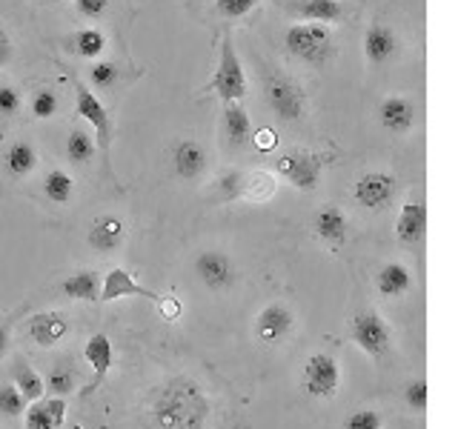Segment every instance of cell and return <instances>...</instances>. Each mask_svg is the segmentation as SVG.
Segmentation results:
<instances>
[{"label":"cell","mask_w":458,"mask_h":429,"mask_svg":"<svg viewBox=\"0 0 458 429\" xmlns=\"http://www.w3.org/2000/svg\"><path fill=\"white\" fill-rule=\"evenodd\" d=\"M149 412L157 429H207L212 418V400L198 381L175 375L157 386Z\"/></svg>","instance_id":"obj_1"},{"label":"cell","mask_w":458,"mask_h":429,"mask_svg":"<svg viewBox=\"0 0 458 429\" xmlns=\"http://www.w3.org/2000/svg\"><path fill=\"white\" fill-rule=\"evenodd\" d=\"M284 46L293 57H298L301 63L324 66V63H329V57H333V52H335V38H333V29L324 26V23L298 21L286 29Z\"/></svg>","instance_id":"obj_2"},{"label":"cell","mask_w":458,"mask_h":429,"mask_svg":"<svg viewBox=\"0 0 458 429\" xmlns=\"http://www.w3.org/2000/svg\"><path fill=\"white\" fill-rule=\"evenodd\" d=\"M204 92L218 95L224 104H229V100H241L243 95H247V75H243L241 57H238L235 43H233V38H229V35L221 38L218 69H215V75L207 83Z\"/></svg>","instance_id":"obj_3"},{"label":"cell","mask_w":458,"mask_h":429,"mask_svg":"<svg viewBox=\"0 0 458 429\" xmlns=\"http://www.w3.org/2000/svg\"><path fill=\"white\" fill-rule=\"evenodd\" d=\"M329 157L327 155H318V152H310V149H290L278 157V175L293 183L295 189H304V192H312L315 186L321 181V172L327 166Z\"/></svg>","instance_id":"obj_4"},{"label":"cell","mask_w":458,"mask_h":429,"mask_svg":"<svg viewBox=\"0 0 458 429\" xmlns=\"http://www.w3.org/2000/svg\"><path fill=\"white\" fill-rule=\"evenodd\" d=\"M350 338H352L355 347L361 352H367L369 358L386 355V352H390V343H393L390 326H386V321L372 309L358 312L355 318L350 321Z\"/></svg>","instance_id":"obj_5"},{"label":"cell","mask_w":458,"mask_h":429,"mask_svg":"<svg viewBox=\"0 0 458 429\" xmlns=\"http://www.w3.org/2000/svg\"><path fill=\"white\" fill-rule=\"evenodd\" d=\"M264 95H267L269 109L276 112L281 121L293 123V121L304 118V112H307V95H304V89H301L295 80L284 78V75L269 78L267 86H264Z\"/></svg>","instance_id":"obj_6"},{"label":"cell","mask_w":458,"mask_h":429,"mask_svg":"<svg viewBox=\"0 0 458 429\" xmlns=\"http://www.w3.org/2000/svg\"><path fill=\"white\" fill-rule=\"evenodd\" d=\"M75 109H78L81 118L92 126V138L98 143V149L109 152V147H112V118H109L106 106L98 100V95L81 80H75Z\"/></svg>","instance_id":"obj_7"},{"label":"cell","mask_w":458,"mask_h":429,"mask_svg":"<svg viewBox=\"0 0 458 429\" xmlns=\"http://www.w3.org/2000/svg\"><path fill=\"white\" fill-rule=\"evenodd\" d=\"M341 386V366L329 352H315L304 364V390L312 398H333Z\"/></svg>","instance_id":"obj_8"},{"label":"cell","mask_w":458,"mask_h":429,"mask_svg":"<svg viewBox=\"0 0 458 429\" xmlns=\"http://www.w3.org/2000/svg\"><path fill=\"white\" fill-rule=\"evenodd\" d=\"M395 189H398V181L390 172H367V175L355 181L352 198L358 206H364L369 212H381L393 204Z\"/></svg>","instance_id":"obj_9"},{"label":"cell","mask_w":458,"mask_h":429,"mask_svg":"<svg viewBox=\"0 0 458 429\" xmlns=\"http://www.w3.org/2000/svg\"><path fill=\"white\" fill-rule=\"evenodd\" d=\"M295 329V312L276 300V304H267L261 312L255 315V338L267 343V347H276L284 338H290Z\"/></svg>","instance_id":"obj_10"},{"label":"cell","mask_w":458,"mask_h":429,"mask_svg":"<svg viewBox=\"0 0 458 429\" xmlns=\"http://www.w3.org/2000/svg\"><path fill=\"white\" fill-rule=\"evenodd\" d=\"M195 275L198 281L207 286V290H215V292H224L229 286L235 283L238 272H235V264L233 257L218 252V249H207L195 257Z\"/></svg>","instance_id":"obj_11"},{"label":"cell","mask_w":458,"mask_h":429,"mask_svg":"<svg viewBox=\"0 0 458 429\" xmlns=\"http://www.w3.org/2000/svg\"><path fill=\"white\" fill-rule=\"evenodd\" d=\"M427 235V206L421 198H407L395 218V238L404 247H419Z\"/></svg>","instance_id":"obj_12"},{"label":"cell","mask_w":458,"mask_h":429,"mask_svg":"<svg viewBox=\"0 0 458 429\" xmlns=\"http://www.w3.org/2000/svg\"><path fill=\"white\" fill-rule=\"evenodd\" d=\"M123 238H126V226L123 221L118 218V214H98V218L89 223V235H86V240H89V247L98 252V255H112L118 252L123 247Z\"/></svg>","instance_id":"obj_13"},{"label":"cell","mask_w":458,"mask_h":429,"mask_svg":"<svg viewBox=\"0 0 458 429\" xmlns=\"http://www.w3.org/2000/svg\"><path fill=\"white\" fill-rule=\"evenodd\" d=\"M284 12L304 23H338L344 18V6L338 0H284Z\"/></svg>","instance_id":"obj_14"},{"label":"cell","mask_w":458,"mask_h":429,"mask_svg":"<svg viewBox=\"0 0 458 429\" xmlns=\"http://www.w3.org/2000/svg\"><path fill=\"white\" fill-rule=\"evenodd\" d=\"M378 123L393 135H407L415 126V106L404 95H390L378 104Z\"/></svg>","instance_id":"obj_15"},{"label":"cell","mask_w":458,"mask_h":429,"mask_svg":"<svg viewBox=\"0 0 458 429\" xmlns=\"http://www.w3.org/2000/svg\"><path fill=\"white\" fill-rule=\"evenodd\" d=\"M129 295L147 298V300H152V304L161 300V295H155L152 290H147V286H140L126 269H121V266L109 269L104 275V281H100V300H121V298H129Z\"/></svg>","instance_id":"obj_16"},{"label":"cell","mask_w":458,"mask_h":429,"mask_svg":"<svg viewBox=\"0 0 458 429\" xmlns=\"http://www.w3.org/2000/svg\"><path fill=\"white\" fill-rule=\"evenodd\" d=\"M207 169V149L198 140L183 138L172 147V172L183 181H195Z\"/></svg>","instance_id":"obj_17"},{"label":"cell","mask_w":458,"mask_h":429,"mask_svg":"<svg viewBox=\"0 0 458 429\" xmlns=\"http://www.w3.org/2000/svg\"><path fill=\"white\" fill-rule=\"evenodd\" d=\"M83 358H86V364L92 366V381L86 383V390H83V395H92L98 386H100V381L106 378V372L112 369V361H114V349H112V341H109V335H104V332H98V335H92L89 341H86V347H83Z\"/></svg>","instance_id":"obj_18"},{"label":"cell","mask_w":458,"mask_h":429,"mask_svg":"<svg viewBox=\"0 0 458 429\" xmlns=\"http://www.w3.org/2000/svg\"><path fill=\"white\" fill-rule=\"evenodd\" d=\"M26 329L38 347H57L69 335V321L64 312H38L29 318Z\"/></svg>","instance_id":"obj_19"},{"label":"cell","mask_w":458,"mask_h":429,"mask_svg":"<svg viewBox=\"0 0 458 429\" xmlns=\"http://www.w3.org/2000/svg\"><path fill=\"white\" fill-rule=\"evenodd\" d=\"M398 52V38L386 23H372L364 35V55L372 66L390 63Z\"/></svg>","instance_id":"obj_20"},{"label":"cell","mask_w":458,"mask_h":429,"mask_svg":"<svg viewBox=\"0 0 458 429\" xmlns=\"http://www.w3.org/2000/svg\"><path fill=\"white\" fill-rule=\"evenodd\" d=\"M376 290L381 298H401V295H407L412 290V272L407 264H401V261H390V264H384L378 269V275H376Z\"/></svg>","instance_id":"obj_21"},{"label":"cell","mask_w":458,"mask_h":429,"mask_svg":"<svg viewBox=\"0 0 458 429\" xmlns=\"http://www.w3.org/2000/svg\"><path fill=\"white\" fill-rule=\"evenodd\" d=\"M224 135L238 149L247 147L252 140V123H250L247 109L241 106V100H229V104H224Z\"/></svg>","instance_id":"obj_22"},{"label":"cell","mask_w":458,"mask_h":429,"mask_svg":"<svg viewBox=\"0 0 458 429\" xmlns=\"http://www.w3.org/2000/svg\"><path fill=\"white\" fill-rule=\"evenodd\" d=\"M312 229H315V235H318L321 240H327V243H333V247H338V243L347 240L350 221H347V214H344L338 206H324L318 214H315Z\"/></svg>","instance_id":"obj_23"},{"label":"cell","mask_w":458,"mask_h":429,"mask_svg":"<svg viewBox=\"0 0 458 429\" xmlns=\"http://www.w3.org/2000/svg\"><path fill=\"white\" fill-rule=\"evenodd\" d=\"M66 49L72 55L83 57V61H98V57L104 55V49H106V35L100 32L98 26L78 29V32L66 40Z\"/></svg>","instance_id":"obj_24"},{"label":"cell","mask_w":458,"mask_h":429,"mask_svg":"<svg viewBox=\"0 0 458 429\" xmlns=\"http://www.w3.org/2000/svg\"><path fill=\"white\" fill-rule=\"evenodd\" d=\"M100 278L95 269H78L61 283V292L75 300H100Z\"/></svg>","instance_id":"obj_25"},{"label":"cell","mask_w":458,"mask_h":429,"mask_svg":"<svg viewBox=\"0 0 458 429\" xmlns=\"http://www.w3.org/2000/svg\"><path fill=\"white\" fill-rule=\"evenodd\" d=\"M4 166L12 178H26L32 175V169L38 166V152L29 140H14L12 147L4 152Z\"/></svg>","instance_id":"obj_26"},{"label":"cell","mask_w":458,"mask_h":429,"mask_svg":"<svg viewBox=\"0 0 458 429\" xmlns=\"http://www.w3.org/2000/svg\"><path fill=\"white\" fill-rule=\"evenodd\" d=\"M98 152V143L92 138L89 129H83V126H75L69 132V140H66V157L75 166H86L95 157Z\"/></svg>","instance_id":"obj_27"},{"label":"cell","mask_w":458,"mask_h":429,"mask_svg":"<svg viewBox=\"0 0 458 429\" xmlns=\"http://www.w3.org/2000/svg\"><path fill=\"white\" fill-rule=\"evenodd\" d=\"M43 195H47L52 204L64 206L75 195V181L66 169H49L47 178H43Z\"/></svg>","instance_id":"obj_28"},{"label":"cell","mask_w":458,"mask_h":429,"mask_svg":"<svg viewBox=\"0 0 458 429\" xmlns=\"http://www.w3.org/2000/svg\"><path fill=\"white\" fill-rule=\"evenodd\" d=\"M12 381H14L18 392L26 400H40L43 392H47V383H43V378L26 361H14V366H12Z\"/></svg>","instance_id":"obj_29"},{"label":"cell","mask_w":458,"mask_h":429,"mask_svg":"<svg viewBox=\"0 0 458 429\" xmlns=\"http://www.w3.org/2000/svg\"><path fill=\"white\" fill-rule=\"evenodd\" d=\"M47 390L57 398H66L78 390V372L72 369L69 364H55L49 378H47Z\"/></svg>","instance_id":"obj_30"},{"label":"cell","mask_w":458,"mask_h":429,"mask_svg":"<svg viewBox=\"0 0 458 429\" xmlns=\"http://www.w3.org/2000/svg\"><path fill=\"white\" fill-rule=\"evenodd\" d=\"M57 109H61V97H57V92L49 89V86H43V89H38V92L32 95V100H29V112H32L38 121H49V118H55Z\"/></svg>","instance_id":"obj_31"},{"label":"cell","mask_w":458,"mask_h":429,"mask_svg":"<svg viewBox=\"0 0 458 429\" xmlns=\"http://www.w3.org/2000/svg\"><path fill=\"white\" fill-rule=\"evenodd\" d=\"M121 80V66L114 61H89V83L95 89H112Z\"/></svg>","instance_id":"obj_32"},{"label":"cell","mask_w":458,"mask_h":429,"mask_svg":"<svg viewBox=\"0 0 458 429\" xmlns=\"http://www.w3.org/2000/svg\"><path fill=\"white\" fill-rule=\"evenodd\" d=\"M243 181H247V175L243 172H224V175L215 181V195H218V200H224V204H229V200H238L243 198Z\"/></svg>","instance_id":"obj_33"},{"label":"cell","mask_w":458,"mask_h":429,"mask_svg":"<svg viewBox=\"0 0 458 429\" xmlns=\"http://www.w3.org/2000/svg\"><path fill=\"white\" fill-rule=\"evenodd\" d=\"M26 412V398L18 392V386L14 383H6L0 386V415H6V418H18V415Z\"/></svg>","instance_id":"obj_34"},{"label":"cell","mask_w":458,"mask_h":429,"mask_svg":"<svg viewBox=\"0 0 458 429\" xmlns=\"http://www.w3.org/2000/svg\"><path fill=\"white\" fill-rule=\"evenodd\" d=\"M427 400H429V390H427V381L415 378L404 386V404L412 412H424L427 409Z\"/></svg>","instance_id":"obj_35"},{"label":"cell","mask_w":458,"mask_h":429,"mask_svg":"<svg viewBox=\"0 0 458 429\" xmlns=\"http://www.w3.org/2000/svg\"><path fill=\"white\" fill-rule=\"evenodd\" d=\"M381 426H384L381 415L376 409H369V407L350 412V418L344 421V429H381Z\"/></svg>","instance_id":"obj_36"},{"label":"cell","mask_w":458,"mask_h":429,"mask_svg":"<svg viewBox=\"0 0 458 429\" xmlns=\"http://www.w3.org/2000/svg\"><path fill=\"white\" fill-rule=\"evenodd\" d=\"M255 6H258V0H215V12L226 21L243 18V14H250Z\"/></svg>","instance_id":"obj_37"},{"label":"cell","mask_w":458,"mask_h":429,"mask_svg":"<svg viewBox=\"0 0 458 429\" xmlns=\"http://www.w3.org/2000/svg\"><path fill=\"white\" fill-rule=\"evenodd\" d=\"M26 429H57L47 404H43V398L32 400V407L26 409Z\"/></svg>","instance_id":"obj_38"},{"label":"cell","mask_w":458,"mask_h":429,"mask_svg":"<svg viewBox=\"0 0 458 429\" xmlns=\"http://www.w3.org/2000/svg\"><path fill=\"white\" fill-rule=\"evenodd\" d=\"M23 106V100L18 95V89L14 86H0V114L4 118H12V114H18Z\"/></svg>","instance_id":"obj_39"},{"label":"cell","mask_w":458,"mask_h":429,"mask_svg":"<svg viewBox=\"0 0 458 429\" xmlns=\"http://www.w3.org/2000/svg\"><path fill=\"white\" fill-rule=\"evenodd\" d=\"M72 4H75V12L86 21H98L109 9V0H72Z\"/></svg>","instance_id":"obj_40"},{"label":"cell","mask_w":458,"mask_h":429,"mask_svg":"<svg viewBox=\"0 0 458 429\" xmlns=\"http://www.w3.org/2000/svg\"><path fill=\"white\" fill-rule=\"evenodd\" d=\"M43 404H47V409H49V415H52L55 426L61 429V426H64V421H66V412H69V407H66V398H57V395H52V398L43 400Z\"/></svg>","instance_id":"obj_41"},{"label":"cell","mask_w":458,"mask_h":429,"mask_svg":"<svg viewBox=\"0 0 458 429\" xmlns=\"http://www.w3.org/2000/svg\"><path fill=\"white\" fill-rule=\"evenodd\" d=\"M157 309H161V315H164V318L166 321H175L178 318V315H181V304H178V300L175 298H161V300H157V304H155Z\"/></svg>","instance_id":"obj_42"},{"label":"cell","mask_w":458,"mask_h":429,"mask_svg":"<svg viewBox=\"0 0 458 429\" xmlns=\"http://www.w3.org/2000/svg\"><path fill=\"white\" fill-rule=\"evenodd\" d=\"M9 61H12V38L6 29L0 26V69H4Z\"/></svg>","instance_id":"obj_43"},{"label":"cell","mask_w":458,"mask_h":429,"mask_svg":"<svg viewBox=\"0 0 458 429\" xmlns=\"http://www.w3.org/2000/svg\"><path fill=\"white\" fill-rule=\"evenodd\" d=\"M9 343H12V324H0V355H4L9 349Z\"/></svg>","instance_id":"obj_44"},{"label":"cell","mask_w":458,"mask_h":429,"mask_svg":"<svg viewBox=\"0 0 458 429\" xmlns=\"http://www.w3.org/2000/svg\"><path fill=\"white\" fill-rule=\"evenodd\" d=\"M40 4H61V0H40Z\"/></svg>","instance_id":"obj_45"}]
</instances>
